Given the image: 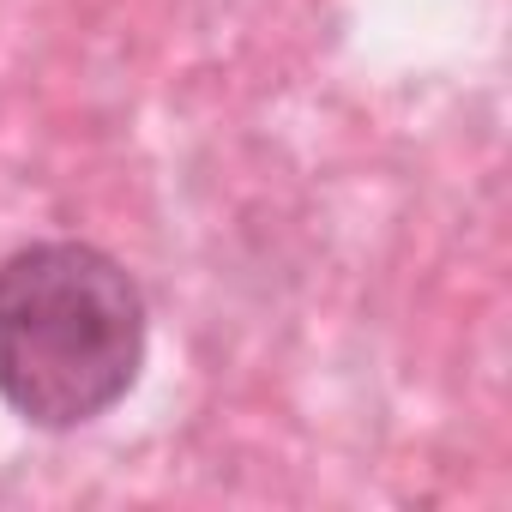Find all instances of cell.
Returning a JSON list of instances; mask_svg holds the SVG:
<instances>
[{"label": "cell", "instance_id": "cell-1", "mask_svg": "<svg viewBox=\"0 0 512 512\" xmlns=\"http://www.w3.org/2000/svg\"><path fill=\"white\" fill-rule=\"evenodd\" d=\"M151 314L121 260L91 241H31L0 260V404L73 434L109 416L145 368Z\"/></svg>", "mask_w": 512, "mask_h": 512}]
</instances>
